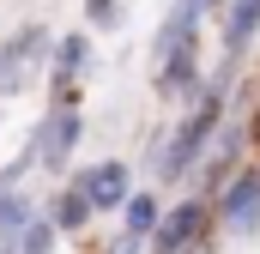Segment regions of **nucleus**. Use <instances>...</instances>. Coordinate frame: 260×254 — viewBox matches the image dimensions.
<instances>
[{
  "label": "nucleus",
  "mask_w": 260,
  "mask_h": 254,
  "mask_svg": "<svg viewBox=\"0 0 260 254\" xmlns=\"http://www.w3.org/2000/svg\"><path fill=\"white\" fill-rule=\"evenodd\" d=\"M200 12H206V0H176L157 30V85L164 91H182L200 67Z\"/></svg>",
  "instance_id": "nucleus-1"
},
{
  "label": "nucleus",
  "mask_w": 260,
  "mask_h": 254,
  "mask_svg": "<svg viewBox=\"0 0 260 254\" xmlns=\"http://www.w3.org/2000/svg\"><path fill=\"white\" fill-rule=\"evenodd\" d=\"M218 115H224V91L212 85V91H206V97L194 103V115H188V121L176 127V139H170V151L157 157V176H182V170L194 164L200 151H206V139L218 133Z\"/></svg>",
  "instance_id": "nucleus-2"
},
{
  "label": "nucleus",
  "mask_w": 260,
  "mask_h": 254,
  "mask_svg": "<svg viewBox=\"0 0 260 254\" xmlns=\"http://www.w3.org/2000/svg\"><path fill=\"white\" fill-rule=\"evenodd\" d=\"M200 230H206V200H182L157 224V254H188L200 242Z\"/></svg>",
  "instance_id": "nucleus-3"
},
{
  "label": "nucleus",
  "mask_w": 260,
  "mask_h": 254,
  "mask_svg": "<svg viewBox=\"0 0 260 254\" xmlns=\"http://www.w3.org/2000/svg\"><path fill=\"white\" fill-rule=\"evenodd\" d=\"M37 61H43V30L6 37V49H0V91H18V79H24Z\"/></svg>",
  "instance_id": "nucleus-4"
},
{
  "label": "nucleus",
  "mask_w": 260,
  "mask_h": 254,
  "mask_svg": "<svg viewBox=\"0 0 260 254\" xmlns=\"http://www.w3.org/2000/svg\"><path fill=\"white\" fill-rule=\"evenodd\" d=\"M79 188L91 194V206H97V212H103V206H121V200H127V164L103 157V164H91V170L79 176Z\"/></svg>",
  "instance_id": "nucleus-5"
},
{
  "label": "nucleus",
  "mask_w": 260,
  "mask_h": 254,
  "mask_svg": "<svg viewBox=\"0 0 260 254\" xmlns=\"http://www.w3.org/2000/svg\"><path fill=\"white\" fill-rule=\"evenodd\" d=\"M73 145H79V109H55V115H49V127H43V145H37V157L61 170Z\"/></svg>",
  "instance_id": "nucleus-6"
},
{
  "label": "nucleus",
  "mask_w": 260,
  "mask_h": 254,
  "mask_svg": "<svg viewBox=\"0 0 260 254\" xmlns=\"http://www.w3.org/2000/svg\"><path fill=\"white\" fill-rule=\"evenodd\" d=\"M224 218H230V230H254L260 224V176H236V182H230Z\"/></svg>",
  "instance_id": "nucleus-7"
},
{
  "label": "nucleus",
  "mask_w": 260,
  "mask_h": 254,
  "mask_svg": "<svg viewBox=\"0 0 260 254\" xmlns=\"http://www.w3.org/2000/svg\"><path fill=\"white\" fill-rule=\"evenodd\" d=\"M254 30H260V0H230L224 6V55H242Z\"/></svg>",
  "instance_id": "nucleus-8"
},
{
  "label": "nucleus",
  "mask_w": 260,
  "mask_h": 254,
  "mask_svg": "<svg viewBox=\"0 0 260 254\" xmlns=\"http://www.w3.org/2000/svg\"><path fill=\"white\" fill-rule=\"evenodd\" d=\"M91 212H97V206H91V194L79 188V182H73V188L55 200V224H61V230H79V224H85Z\"/></svg>",
  "instance_id": "nucleus-9"
},
{
  "label": "nucleus",
  "mask_w": 260,
  "mask_h": 254,
  "mask_svg": "<svg viewBox=\"0 0 260 254\" xmlns=\"http://www.w3.org/2000/svg\"><path fill=\"white\" fill-rule=\"evenodd\" d=\"M151 224H157V200L151 194H133L127 200V236H151Z\"/></svg>",
  "instance_id": "nucleus-10"
},
{
  "label": "nucleus",
  "mask_w": 260,
  "mask_h": 254,
  "mask_svg": "<svg viewBox=\"0 0 260 254\" xmlns=\"http://www.w3.org/2000/svg\"><path fill=\"white\" fill-rule=\"evenodd\" d=\"M49 236H55L49 224H30V230H24V242H18V254H49Z\"/></svg>",
  "instance_id": "nucleus-11"
},
{
  "label": "nucleus",
  "mask_w": 260,
  "mask_h": 254,
  "mask_svg": "<svg viewBox=\"0 0 260 254\" xmlns=\"http://www.w3.org/2000/svg\"><path fill=\"white\" fill-rule=\"evenodd\" d=\"M91 24H115V6L109 0H91Z\"/></svg>",
  "instance_id": "nucleus-12"
},
{
  "label": "nucleus",
  "mask_w": 260,
  "mask_h": 254,
  "mask_svg": "<svg viewBox=\"0 0 260 254\" xmlns=\"http://www.w3.org/2000/svg\"><path fill=\"white\" fill-rule=\"evenodd\" d=\"M133 248H139V236H121V248H115V254H133Z\"/></svg>",
  "instance_id": "nucleus-13"
},
{
  "label": "nucleus",
  "mask_w": 260,
  "mask_h": 254,
  "mask_svg": "<svg viewBox=\"0 0 260 254\" xmlns=\"http://www.w3.org/2000/svg\"><path fill=\"white\" fill-rule=\"evenodd\" d=\"M254 139H260V109H254Z\"/></svg>",
  "instance_id": "nucleus-14"
}]
</instances>
